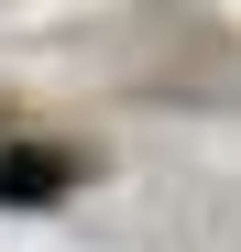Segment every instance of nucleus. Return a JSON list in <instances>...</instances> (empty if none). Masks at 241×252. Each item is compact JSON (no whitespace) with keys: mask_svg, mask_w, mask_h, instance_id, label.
<instances>
[{"mask_svg":"<svg viewBox=\"0 0 241 252\" xmlns=\"http://www.w3.org/2000/svg\"><path fill=\"white\" fill-rule=\"evenodd\" d=\"M66 176H77L66 154H0V208H44L66 197Z\"/></svg>","mask_w":241,"mask_h":252,"instance_id":"f257e3e1","label":"nucleus"}]
</instances>
